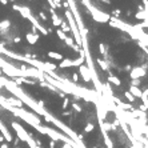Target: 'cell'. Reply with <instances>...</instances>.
Returning a JSON list of instances; mask_svg holds the SVG:
<instances>
[{
	"label": "cell",
	"instance_id": "6da1fadb",
	"mask_svg": "<svg viewBox=\"0 0 148 148\" xmlns=\"http://www.w3.org/2000/svg\"><path fill=\"white\" fill-rule=\"evenodd\" d=\"M11 127L15 129V132H16L17 139H19V140L25 141L27 144H28L29 148H36V147H38V145H36V143H35V140H34V137H31V136L28 135V132H27L25 129L23 128L17 122H12V123H11Z\"/></svg>",
	"mask_w": 148,
	"mask_h": 148
},
{
	"label": "cell",
	"instance_id": "7a4b0ae2",
	"mask_svg": "<svg viewBox=\"0 0 148 148\" xmlns=\"http://www.w3.org/2000/svg\"><path fill=\"white\" fill-rule=\"evenodd\" d=\"M85 8H87V11H88V13H91L92 19H94L95 21H98V23H103V24H104V23H108L109 19H111L109 13L99 10L94 3H90V6L85 7Z\"/></svg>",
	"mask_w": 148,
	"mask_h": 148
},
{
	"label": "cell",
	"instance_id": "3957f363",
	"mask_svg": "<svg viewBox=\"0 0 148 148\" xmlns=\"http://www.w3.org/2000/svg\"><path fill=\"white\" fill-rule=\"evenodd\" d=\"M147 73V64H144V67H132L131 71H129V75H131V79H141L143 76H145Z\"/></svg>",
	"mask_w": 148,
	"mask_h": 148
},
{
	"label": "cell",
	"instance_id": "277c9868",
	"mask_svg": "<svg viewBox=\"0 0 148 148\" xmlns=\"http://www.w3.org/2000/svg\"><path fill=\"white\" fill-rule=\"evenodd\" d=\"M13 10L15 11H17L21 15V17H24V19H27V20H29L32 16V12H31V10H29V7H27V6H15L13 4Z\"/></svg>",
	"mask_w": 148,
	"mask_h": 148
},
{
	"label": "cell",
	"instance_id": "5b68a950",
	"mask_svg": "<svg viewBox=\"0 0 148 148\" xmlns=\"http://www.w3.org/2000/svg\"><path fill=\"white\" fill-rule=\"evenodd\" d=\"M77 75H80L83 77V80H84L85 83H90L92 81V76H91V72H90V69L87 68L85 66H80L79 67V73Z\"/></svg>",
	"mask_w": 148,
	"mask_h": 148
},
{
	"label": "cell",
	"instance_id": "8992f818",
	"mask_svg": "<svg viewBox=\"0 0 148 148\" xmlns=\"http://www.w3.org/2000/svg\"><path fill=\"white\" fill-rule=\"evenodd\" d=\"M0 132H2V136L4 137V140H6L7 143H11L13 140V137H12V133L8 131V128L3 124V122L0 120Z\"/></svg>",
	"mask_w": 148,
	"mask_h": 148
},
{
	"label": "cell",
	"instance_id": "52a82bcc",
	"mask_svg": "<svg viewBox=\"0 0 148 148\" xmlns=\"http://www.w3.org/2000/svg\"><path fill=\"white\" fill-rule=\"evenodd\" d=\"M11 29V20L4 19L0 21V35H7Z\"/></svg>",
	"mask_w": 148,
	"mask_h": 148
},
{
	"label": "cell",
	"instance_id": "ba28073f",
	"mask_svg": "<svg viewBox=\"0 0 148 148\" xmlns=\"http://www.w3.org/2000/svg\"><path fill=\"white\" fill-rule=\"evenodd\" d=\"M39 39H40L39 34H38V35H32L31 32H28V34H25V40L28 41V44H31V45H35V44L39 41Z\"/></svg>",
	"mask_w": 148,
	"mask_h": 148
},
{
	"label": "cell",
	"instance_id": "9c48e42d",
	"mask_svg": "<svg viewBox=\"0 0 148 148\" xmlns=\"http://www.w3.org/2000/svg\"><path fill=\"white\" fill-rule=\"evenodd\" d=\"M128 92H129V94H131L135 99H140L143 91L139 88V87H132V85H131V87H129V91H128Z\"/></svg>",
	"mask_w": 148,
	"mask_h": 148
},
{
	"label": "cell",
	"instance_id": "30bf717a",
	"mask_svg": "<svg viewBox=\"0 0 148 148\" xmlns=\"http://www.w3.org/2000/svg\"><path fill=\"white\" fill-rule=\"evenodd\" d=\"M96 63H98V66L103 69V71H105V72H108L109 71V64H108V62L107 60H104V59H96Z\"/></svg>",
	"mask_w": 148,
	"mask_h": 148
},
{
	"label": "cell",
	"instance_id": "8fae6325",
	"mask_svg": "<svg viewBox=\"0 0 148 148\" xmlns=\"http://www.w3.org/2000/svg\"><path fill=\"white\" fill-rule=\"evenodd\" d=\"M107 80H108V84H113V85H116V87H120V85H122V80H120L117 76L112 75V73L108 76Z\"/></svg>",
	"mask_w": 148,
	"mask_h": 148
},
{
	"label": "cell",
	"instance_id": "7c38bea8",
	"mask_svg": "<svg viewBox=\"0 0 148 148\" xmlns=\"http://www.w3.org/2000/svg\"><path fill=\"white\" fill-rule=\"evenodd\" d=\"M135 19L136 20H141V21H144V20H148V11H137L135 13Z\"/></svg>",
	"mask_w": 148,
	"mask_h": 148
},
{
	"label": "cell",
	"instance_id": "4fadbf2b",
	"mask_svg": "<svg viewBox=\"0 0 148 148\" xmlns=\"http://www.w3.org/2000/svg\"><path fill=\"white\" fill-rule=\"evenodd\" d=\"M51 20H52V25L55 28H59L60 24L63 23V17H60L59 15H52L51 16Z\"/></svg>",
	"mask_w": 148,
	"mask_h": 148
},
{
	"label": "cell",
	"instance_id": "5bb4252c",
	"mask_svg": "<svg viewBox=\"0 0 148 148\" xmlns=\"http://www.w3.org/2000/svg\"><path fill=\"white\" fill-rule=\"evenodd\" d=\"M47 56L49 57V59H53V60H62L64 59V56L62 53H59V52H55V51H48V53H47Z\"/></svg>",
	"mask_w": 148,
	"mask_h": 148
},
{
	"label": "cell",
	"instance_id": "9a60e30c",
	"mask_svg": "<svg viewBox=\"0 0 148 148\" xmlns=\"http://www.w3.org/2000/svg\"><path fill=\"white\" fill-rule=\"evenodd\" d=\"M69 67H72V59H63L62 62L59 63L60 69H66V68H69Z\"/></svg>",
	"mask_w": 148,
	"mask_h": 148
},
{
	"label": "cell",
	"instance_id": "2e32d148",
	"mask_svg": "<svg viewBox=\"0 0 148 148\" xmlns=\"http://www.w3.org/2000/svg\"><path fill=\"white\" fill-rule=\"evenodd\" d=\"M59 28L62 29V31L64 32V34H66V35H67V34H69V32H71V29H69V25L67 24L66 21H63L62 24H60V27H59Z\"/></svg>",
	"mask_w": 148,
	"mask_h": 148
},
{
	"label": "cell",
	"instance_id": "e0dca14e",
	"mask_svg": "<svg viewBox=\"0 0 148 148\" xmlns=\"http://www.w3.org/2000/svg\"><path fill=\"white\" fill-rule=\"evenodd\" d=\"M55 32H56V35H57V38H59V40H62V41H64V40H66V38H67V35H66V34H64V32H63L62 29H60V28H56V31H55Z\"/></svg>",
	"mask_w": 148,
	"mask_h": 148
},
{
	"label": "cell",
	"instance_id": "ac0fdd59",
	"mask_svg": "<svg viewBox=\"0 0 148 148\" xmlns=\"http://www.w3.org/2000/svg\"><path fill=\"white\" fill-rule=\"evenodd\" d=\"M141 100H143V104L144 105H148V91L147 90H144L141 92V98H140Z\"/></svg>",
	"mask_w": 148,
	"mask_h": 148
},
{
	"label": "cell",
	"instance_id": "d6986e66",
	"mask_svg": "<svg viewBox=\"0 0 148 148\" xmlns=\"http://www.w3.org/2000/svg\"><path fill=\"white\" fill-rule=\"evenodd\" d=\"M95 129V124L94 123H88V124H85V127H84V133H90L92 132Z\"/></svg>",
	"mask_w": 148,
	"mask_h": 148
},
{
	"label": "cell",
	"instance_id": "ffe728a7",
	"mask_svg": "<svg viewBox=\"0 0 148 148\" xmlns=\"http://www.w3.org/2000/svg\"><path fill=\"white\" fill-rule=\"evenodd\" d=\"M124 98H126L128 101H129V104H131V103H135V98H133V96L131 95V94H129V92L128 91H124Z\"/></svg>",
	"mask_w": 148,
	"mask_h": 148
},
{
	"label": "cell",
	"instance_id": "44dd1931",
	"mask_svg": "<svg viewBox=\"0 0 148 148\" xmlns=\"http://www.w3.org/2000/svg\"><path fill=\"white\" fill-rule=\"evenodd\" d=\"M99 52H100V55H103V56H107V48H105V45L103 43L99 44Z\"/></svg>",
	"mask_w": 148,
	"mask_h": 148
},
{
	"label": "cell",
	"instance_id": "7402d4cb",
	"mask_svg": "<svg viewBox=\"0 0 148 148\" xmlns=\"http://www.w3.org/2000/svg\"><path fill=\"white\" fill-rule=\"evenodd\" d=\"M71 104V100H69L68 98H64L63 99V104H62V108L64 109V111H67V108H68V105Z\"/></svg>",
	"mask_w": 148,
	"mask_h": 148
},
{
	"label": "cell",
	"instance_id": "603a6c76",
	"mask_svg": "<svg viewBox=\"0 0 148 148\" xmlns=\"http://www.w3.org/2000/svg\"><path fill=\"white\" fill-rule=\"evenodd\" d=\"M64 43H66L68 47H72V45L75 44V41H73L72 36H68V35H67V38H66V40H64Z\"/></svg>",
	"mask_w": 148,
	"mask_h": 148
},
{
	"label": "cell",
	"instance_id": "cb8c5ba5",
	"mask_svg": "<svg viewBox=\"0 0 148 148\" xmlns=\"http://www.w3.org/2000/svg\"><path fill=\"white\" fill-rule=\"evenodd\" d=\"M71 105H72V108L75 109L77 113H81V111H83V109H81V107H80V105L77 104V103H71Z\"/></svg>",
	"mask_w": 148,
	"mask_h": 148
},
{
	"label": "cell",
	"instance_id": "d4e9b609",
	"mask_svg": "<svg viewBox=\"0 0 148 148\" xmlns=\"http://www.w3.org/2000/svg\"><path fill=\"white\" fill-rule=\"evenodd\" d=\"M77 81H79V75H77V72H75V73H72V83L76 84Z\"/></svg>",
	"mask_w": 148,
	"mask_h": 148
},
{
	"label": "cell",
	"instance_id": "484cf974",
	"mask_svg": "<svg viewBox=\"0 0 148 148\" xmlns=\"http://www.w3.org/2000/svg\"><path fill=\"white\" fill-rule=\"evenodd\" d=\"M39 17H40V19L43 20V21H47V20H48L47 15H45V13H44L43 11H40V12H39Z\"/></svg>",
	"mask_w": 148,
	"mask_h": 148
},
{
	"label": "cell",
	"instance_id": "4316f807",
	"mask_svg": "<svg viewBox=\"0 0 148 148\" xmlns=\"http://www.w3.org/2000/svg\"><path fill=\"white\" fill-rule=\"evenodd\" d=\"M140 84H141L140 79H135V80H132V81H131V85H132V87H139Z\"/></svg>",
	"mask_w": 148,
	"mask_h": 148
},
{
	"label": "cell",
	"instance_id": "83f0119b",
	"mask_svg": "<svg viewBox=\"0 0 148 148\" xmlns=\"http://www.w3.org/2000/svg\"><path fill=\"white\" fill-rule=\"evenodd\" d=\"M11 41H12V43H20V41H21V38H20V36H13V38L11 39Z\"/></svg>",
	"mask_w": 148,
	"mask_h": 148
},
{
	"label": "cell",
	"instance_id": "f1b7e54d",
	"mask_svg": "<svg viewBox=\"0 0 148 148\" xmlns=\"http://www.w3.org/2000/svg\"><path fill=\"white\" fill-rule=\"evenodd\" d=\"M71 48H72L73 51H75V52H80V51H81V48L79 47V45H76V44H73V45H72Z\"/></svg>",
	"mask_w": 148,
	"mask_h": 148
},
{
	"label": "cell",
	"instance_id": "f546056e",
	"mask_svg": "<svg viewBox=\"0 0 148 148\" xmlns=\"http://www.w3.org/2000/svg\"><path fill=\"white\" fill-rule=\"evenodd\" d=\"M57 95H59V98H62V99L67 98V96H66V94H64V92H62V91H59V92H57Z\"/></svg>",
	"mask_w": 148,
	"mask_h": 148
},
{
	"label": "cell",
	"instance_id": "4dcf8cb0",
	"mask_svg": "<svg viewBox=\"0 0 148 148\" xmlns=\"http://www.w3.org/2000/svg\"><path fill=\"white\" fill-rule=\"evenodd\" d=\"M62 7H64V8H66V10H69V4H68L67 2H64V3L62 4Z\"/></svg>",
	"mask_w": 148,
	"mask_h": 148
},
{
	"label": "cell",
	"instance_id": "1f68e13d",
	"mask_svg": "<svg viewBox=\"0 0 148 148\" xmlns=\"http://www.w3.org/2000/svg\"><path fill=\"white\" fill-rule=\"evenodd\" d=\"M0 148H10V147H8V143L4 141V143H2V144H0Z\"/></svg>",
	"mask_w": 148,
	"mask_h": 148
},
{
	"label": "cell",
	"instance_id": "d6a6232c",
	"mask_svg": "<svg viewBox=\"0 0 148 148\" xmlns=\"http://www.w3.org/2000/svg\"><path fill=\"white\" fill-rule=\"evenodd\" d=\"M63 116H69V115H71V111H63Z\"/></svg>",
	"mask_w": 148,
	"mask_h": 148
},
{
	"label": "cell",
	"instance_id": "836d02e7",
	"mask_svg": "<svg viewBox=\"0 0 148 148\" xmlns=\"http://www.w3.org/2000/svg\"><path fill=\"white\" fill-rule=\"evenodd\" d=\"M48 11H49V13H51V16H52V15H56V11L52 10V8H48Z\"/></svg>",
	"mask_w": 148,
	"mask_h": 148
},
{
	"label": "cell",
	"instance_id": "e575fe53",
	"mask_svg": "<svg viewBox=\"0 0 148 148\" xmlns=\"http://www.w3.org/2000/svg\"><path fill=\"white\" fill-rule=\"evenodd\" d=\"M131 68H132L131 66H126V67H124L123 69H124V71H131ZM123 69H122V71H123ZM122 71H120V72H122Z\"/></svg>",
	"mask_w": 148,
	"mask_h": 148
},
{
	"label": "cell",
	"instance_id": "d590c367",
	"mask_svg": "<svg viewBox=\"0 0 148 148\" xmlns=\"http://www.w3.org/2000/svg\"><path fill=\"white\" fill-rule=\"evenodd\" d=\"M143 3H144V10L148 11V8H147L148 7V0H143Z\"/></svg>",
	"mask_w": 148,
	"mask_h": 148
},
{
	"label": "cell",
	"instance_id": "8d00e7d4",
	"mask_svg": "<svg viewBox=\"0 0 148 148\" xmlns=\"http://www.w3.org/2000/svg\"><path fill=\"white\" fill-rule=\"evenodd\" d=\"M62 148H72V147H71V145H68V144H63V145H62Z\"/></svg>",
	"mask_w": 148,
	"mask_h": 148
},
{
	"label": "cell",
	"instance_id": "74e56055",
	"mask_svg": "<svg viewBox=\"0 0 148 148\" xmlns=\"http://www.w3.org/2000/svg\"><path fill=\"white\" fill-rule=\"evenodd\" d=\"M0 3H2V4H3V6H6V4H7L8 2H7V0H0Z\"/></svg>",
	"mask_w": 148,
	"mask_h": 148
},
{
	"label": "cell",
	"instance_id": "f35d334b",
	"mask_svg": "<svg viewBox=\"0 0 148 148\" xmlns=\"http://www.w3.org/2000/svg\"><path fill=\"white\" fill-rule=\"evenodd\" d=\"M0 143H4V137L2 135H0Z\"/></svg>",
	"mask_w": 148,
	"mask_h": 148
},
{
	"label": "cell",
	"instance_id": "ab89813d",
	"mask_svg": "<svg viewBox=\"0 0 148 148\" xmlns=\"http://www.w3.org/2000/svg\"><path fill=\"white\" fill-rule=\"evenodd\" d=\"M7 2H12V3H13V2H15V0H7Z\"/></svg>",
	"mask_w": 148,
	"mask_h": 148
},
{
	"label": "cell",
	"instance_id": "60d3db41",
	"mask_svg": "<svg viewBox=\"0 0 148 148\" xmlns=\"http://www.w3.org/2000/svg\"><path fill=\"white\" fill-rule=\"evenodd\" d=\"M36 148H43V147H36Z\"/></svg>",
	"mask_w": 148,
	"mask_h": 148
},
{
	"label": "cell",
	"instance_id": "b9f144b4",
	"mask_svg": "<svg viewBox=\"0 0 148 148\" xmlns=\"http://www.w3.org/2000/svg\"><path fill=\"white\" fill-rule=\"evenodd\" d=\"M13 148H19V147H13Z\"/></svg>",
	"mask_w": 148,
	"mask_h": 148
},
{
	"label": "cell",
	"instance_id": "7bdbcfd3",
	"mask_svg": "<svg viewBox=\"0 0 148 148\" xmlns=\"http://www.w3.org/2000/svg\"><path fill=\"white\" fill-rule=\"evenodd\" d=\"M29 2H32V0H29Z\"/></svg>",
	"mask_w": 148,
	"mask_h": 148
}]
</instances>
